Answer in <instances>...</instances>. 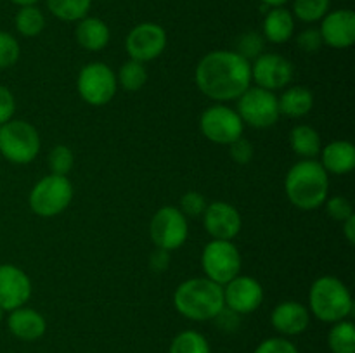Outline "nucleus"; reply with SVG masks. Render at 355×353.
<instances>
[{
  "mask_svg": "<svg viewBox=\"0 0 355 353\" xmlns=\"http://www.w3.org/2000/svg\"><path fill=\"white\" fill-rule=\"evenodd\" d=\"M16 113V99L7 87L0 85V127L12 120Z\"/></svg>",
  "mask_w": 355,
  "mask_h": 353,
  "instance_id": "39",
  "label": "nucleus"
},
{
  "mask_svg": "<svg viewBox=\"0 0 355 353\" xmlns=\"http://www.w3.org/2000/svg\"><path fill=\"white\" fill-rule=\"evenodd\" d=\"M168 260H170V251L156 248V251L153 253L149 265H151V269L155 270V272H165L166 266H168Z\"/></svg>",
  "mask_w": 355,
  "mask_h": 353,
  "instance_id": "40",
  "label": "nucleus"
},
{
  "mask_svg": "<svg viewBox=\"0 0 355 353\" xmlns=\"http://www.w3.org/2000/svg\"><path fill=\"white\" fill-rule=\"evenodd\" d=\"M238 111L243 123L253 128H269L277 123L281 113L277 96L260 87H250L241 97H238Z\"/></svg>",
  "mask_w": 355,
  "mask_h": 353,
  "instance_id": "9",
  "label": "nucleus"
},
{
  "mask_svg": "<svg viewBox=\"0 0 355 353\" xmlns=\"http://www.w3.org/2000/svg\"><path fill=\"white\" fill-rule=\"evenodd\" d=\"M324 206L326 213H328L335 221H340V224H343L347 218H350L354 215L352 203L343 196L329 197V199L324 201Z\"/></svg>",
  "mask_w": 355,
  "mask_h": 353,
  "instance_id": "35",
  "label": "nucleus"
},
{
  "mask_svg": "<svg viewBox=\"0 0 355 353\" xmlns=\"http://www.w3.org/2000/svg\"><path fill=\"white\" fill-rule=\"evenodd\" d=\"M194 82L208 99L236 100L252 87V62L236 51H211L198 62Z\"/></svg>",
  "mask_w": 355,
  "mask_h": 353,
  "instance_id": "1",
  "label": "nucleus"
},
{
  "mask_svg": "<svg viewBox=\"0 0 355 353\" xmlns=\"http://www.w3.org/2000/svg\"><path fill=\"white\" fill-rule=\"evenodd\" d=\"M343 235L350 244H355V213L343 221Z\"/></svg>",
  "mask_w": 355,
  "mask_h": 353,
  "instance_id": "41",
  "label": "nucleus"
},
{
  "mask_svg": "<svg viewBox=\"0 0 355 353\" xmlns=\"http://www.w3.org/2000/svg\"><path fill=\"white\" fill-rule=\"evenodd\" d=\"M224 291V307L238 315H248L255 311L263 301V287L255 277L241 275L229 280Z\"/></svg>",
  "mask_w": 355,
  "mask_h": 353,
  "instance_id": "14",
  "label": "nucleus"
},
{
  "mask_svg": "<svg viewBox=\"0 0 355 353\" xmlns=\"http://www.w3.org/2000/svg\"><path fill=\"white\" fill-rule=\"evenodd\" d=\"M263 45H266V40H263L262 35L257 33V31H246L245 35L238 38L236 52L252 62V59H257L262 54Z\"/></svg>",
  "mask_w": 355,
  "mask_h": 353,
  "instance_id": "32",
  "label": "nucleus"
},
{
  "mask_svg": "<svg viewBox=\"0 0 355 353\" xmlns=\"http://www.w3.org/2000/svg\"><path fill=\"white\" fill-rule=\"evenodd\" d=\"M297 45L307 54H315V52L321 51L322 37L319 33V28H307V30L300 31L297 35Z\"/></svg>",
  "mask_w": 355,
  "mask_h": 353,
  "instance_id": "36",
  "label": "nucleus"
},
{
  "mask_svg": "<svg viewBox=\"0 0 355 353\" xmlns=\"http://www.w3.org/2000/svg\"><path fill=\"white\" fill-rule=\"evenodd\" d=\"M203 225L211 239L232 241L241 232L243 218L238 208L232 206L227 201H214L207 204V210L203 213Z\"/></svg>",
  "mask_w": 355,
  "mask_h": 353,
  "instance_id": "15",
  "label": "nucleus"
},
{
  "mask_svg": "<svg viewBox=\"0 0 355 353\" xmlns=\"http://www.w3.org/2000/svg\"><path fill=\"white\" fill-rule=\"evenodd\" d=\"M279 113L288 118H304L314 107V93L307 87H290L277 97Z\"/></svg>",
  "mask_w": 355,
  "mask_h": 353,
  "instance_id": "23",
  "label": "nucleus"
},
{
  "mask_svg": "<svg viewBox=\"0 0 355 353\" xmlns=\"http://www.w3.org/2000/svg\"><path fill=\"white\" fill-rule=\"evenodd\" d=\"M31 298V280L23 269L3 263L0 265V308L6 311L24 307Z\"/></svg>",
  "mask_w": 355,
  "mask_h": 353,
  "instance_id": "16",
  "label": "nucleus"
},
{
  "mask_svg": "<svg viewBox=\"0 0 355 353\" xmlns=\"http://www.w3.org/2000/svg\"><path fill=\"white\" fill-rule=\"evenodd\" d=\"M73 201V183L68 176L47 175L38 180L31 189L28 203L31 211L42 218L61 215Z\"/></svg>",
  "mask_w": 355,
  "mask_h": 353,
  "instance_id": "6",
  "label": "nucleus"
},
{
  "mask_svg": "<svg viewBox=\"0 0 355 353\" xmlns=\"http://www.w3.org/2000/svg\"><path fill=\"white\" fill-rule=\"evenodd\" d=\"M173 307L189 320H215L225 308L224 291L220 284L207 277L187 279L180 282L173 293Z\"/></svg>",
  "mask_w": 355,
  "mask_h": 353,
  "instance_id": "3",
  "label": "nucleus"
},
{
  "mask_svg": "<svg viewBox=\"0 0 355 353\" xmlns=\"http://www.w3.org/2000/svg\"><path fill=\"white\" fill-rule=\"evenodd\" d=\"M295 35V17L286 7H270L266 10L262 23L263 40L270 44H286Z\"/></svg>",
  "mask_w": 355,
  "mask_h": 353,
  "instance_id": "20",
  "label": "nucleus"
},
{
  "mask_svg": "<svg viewBox=\"0 0 355 353\" xmlns=\"http://www.w3.org/2000/svg\"><path fill=\"white\" fill-rule=\"evenodd\" d=\"M293 76V62L281 54L262 52L252 62V82H255L257 87H260V89L276 92V90L290 85Z\"/></svg>",
  "mask_w": 355,
  "mask_h": 353,
  "instance_id": "13",
  "label": "nucleus"
},
{
  "mask_svg": "<svg viewBox=\"0 0 355 353\" xmlns=\"http://www.w3.org/2000/svg\"><path fill=\"white\" fill-rule=\"evenodd\" d=\"M12 3H16L17 7H24V6H37L38 0H10Z\"/></svg>",
  "mask_w": 355,
  "mask_h": 353,
  "instance_id": "43",
  "label": "nucleus"
},
{
  "mask_svg": "<svg viewBox=\"0 0 355 353\" xmlns=\"http://www.w3.org/2000/svg\"><path fill=\"white\" fill-rule=\"evenodd\" d=\"M3 314H6V310H2V308H0V322H2V318H3Z\"/></svg>",
  "mask_w": 355,
  "mask_h": 353,
  "instance_id": "44",
  "label": "nucleus"
},
{
  "mask_svg": "<svg viewBox=\"0 0 355 353\" xmlns=\"http://www.w3.org/2000/svg\"><path fill=\"white\" fill-rule=\"evenodd\" d=\"M47 165L51 168L52 175H62L66 176L71 172L73 165H75V154L71 149L64 144H59L49 152Z\"/></svg>",
  "mask_w": 355,
  "mask_h": 353,
  "instance_id": "31",
  "label": "nucleus"
},
{
  "mask_svg": "<svg viewBox=\"0 0 355 353\" xmlns=\"http://www.w3.org/2000/svg\"><path fill=\"white\" fill-rule=\"evenodd\" d=\"M166 31L156 23H141L128 31L125 51L128 57L139 62H149L159 57L166 48Z\"/></svg>",
  "mask_w": 355,
  "mask_h": 353,
  "instance_id": "12",
  "label": "nucleus"
},
{
  "mask_svg": "<svg viewBox=\"0 0 355 353\" xmlns=\"http://www.w3.org/2000/svg\"><path fill=\"white\" fill-rule=\"evenodd\" d=\"M7 327L17 339L35 341V339H40L45 334L47 322H45L44 315L40 311L28 307H19L16 310L9 311Z\"/></svg>",
  "mask_w": 355,
  "mask_h": 353,
  "instance_id": "19",
  "label": "nucleus"
},
{
  "mask_svg": "<svg viewBox=\"0 0 355 353\" xmlns=\"http://www.w3.org/2000/svg\"><path fill=\"white\" fill-rule=\"evenodd\" d=\"M322 44L331 48H349L355 44V12L350 9L329 10L321 19Z\"/></svg>",
  "mask_w": 355,
  "mask_h": 353,
  "instance_id": "17",
  "label": "nucleus"
},
{
  "mask_svg": "<svg viewBox=\"0 0 355 353\" xmlns=\"http://www.w3.org/2000/svg\"><path fill=\"white\" fill-rule=\"evenodd\" d=\"M253 353H298V350L286 338H269L260 343Z\"/></svg>",
  "mask_w": 355,
  "mask_h": 353,
  "instance_id": "38",
  "label": "nucleus"
},
{
  "mask_svg": "<svg viewBox=\"0 0 355 353\" xmlns=\"http://www.w3.org/2000/svg\"><path fill=\"white\" fill-rule=\"evenodd\" d=\"M321 166L333 175H347L355 168V145L349 141H333L321 149Z\"/></svg>",
  "mask_w": 355,
  "mask_h": 353,
  "instance_id": "21",
  "label": "nucleus"
},
{
  "mask_svg": "<svg viewBox=\"0 0 355 353\" xmlns=\"http://www.w3.org/2000/svg\"><path fill=\"white\" fill-rule=\"evenodd\" d=\"M229 156H231L232 161L238 163V165H248L253 159L252 142L246 141L245 137L236 138L234 142L229 144Z\"/></svg>",
  "mask_w": 355,
  "mask_h": 353,
  "instance_id": "37",
  "label": "nucleus"
},
{
  "mask_svg": "<svg viewBox=\"0 0 355 353\" xmlns=\"http://www.w3.org/2000/svg\"><path fill=\"white\" fill-rule=\"evenodd\" d=\"M354 310L350 289L335 275H322L312 282L309 291V311L321 322L345 320Z\"/></svg>",
  "mask_w": 355,
  "mask_h": 353,
  "instance_id": "4",
  "label": "nucleus"
},
{
  "mask_svg": "<svg viewBox=\"0 0 355 353\" xmlns=\"http://www.w3.org/2000/svg\"><path fill=\"white\" fill-rule=\"evenodd\" d=\"M76 44L89 52H99L106 48L111 40V31L106 21L101 17L85 16L76 23L75 28Z\"/></svg>",
  "mask_w": 355,
  "mask_h": 353,
  "instance_id": "22",
  "label": "nucleus"
},
{
  "mask_svg": "<svg viewBox=\"0 0 355 353\" xmlns=\"http://www.w3.org/2000/svg\"><path fill=\"white\" fill-rule=\"evenodd\" d=\"M47 7L54 17L66 23H78L92 7V0H47Z\"/></svg>",
  "mask_w": 355,
  "mask_h": 353,
  "instance_id": "26",
  "label": "nucleus"
},
{
  "mask_svg": "<svg viewBox=\"0 0 355 353\" xmlns=\"http://www.w3.org/2000/svg\"><path fill=\"white\" fill-rule=\"evenodd\" d=\"M116 80L118 85H121V89H125L127 92H137L148 82V69H146L144 62L128 59L118 71Z\"/></svg>",
  "mask_w": 355,
  "mask_h": 353,
  "instance_id": "27",
  "label": "nucleus"
},
{
  "mask_svg": "<svg viewBox=\"0 0 355 353\" xmlns=\"http://www.w3.org/2000/svg\"><path fill=\"white\" fill-rule=\"evenodd\" d=\"M168 353H210V345L201 332L182 331L173 338Z\"/></svg>",
  "mask_w": 355,
  "mask_h": 353,
  "instance_id": "30",
  "label": "nucleus"
},
{
  "mask_svg": "<svg viewBox=\"0 0 355 353\" xmlns=\"http://www.w3.org/2000/svg\"><path fill=\"white\" fill-rule=\"evenodd\" d=\"M328 345L333 353H355V327L352 322H335L328 336Z\"/></svg>",
  "mask_w": 355,
  "mask_h": 353,
  "instance_id": "28",
  "label": "nucleus"
},
{
  "mask_svg": "<svg viewBox=\"0 0 355 353\" xmlns=\"http://www.w3.org/2000/svg\"><path fill=\"white\" fill-rule=\"evenodd\" d=\"M200 130L214 144L229 145L236 138L243 137L245 123L239 118L238 111L225 104H214L203 111L200 118Z\"/></svg>",
  "mask_w": 355,
  "mask_h": 353,
  "instance_id": "10",
  "label": "nucleus"
},
{
  "mask_svg": "<svg viewBox=\"0 0 355 353\" xmlns=\"http://www.w3.org/2000/svg\"><path fill=\"white\" fill-rule=\"evenodd\" d=\"M149 235L158 249L173 251L184 246L189 237L187 218L175 206H162L151 218Z\"/></svg>",
  "mask_w": 355,
  "mask_h": 353,
  "instance_id": "11",
  "label": "nucleus"
},
{
  "mask_svg": "<svg viewBox=\"0 0 355 353\" xmlns=\"http://www.w3.org/2000/svg\"><path fill=\"white\" fill-rule=\"evenodd\" d=\"M260 2H262V6H266V7H283V6H286L288 2H290V0H260Z\"/></svg>",
  "mask_w": 355,
  "mask_h": 353,
  "instance_id": "42",
  "label": "nucleus"
},
{
  "mask_svg": "<svg viewBox=\"0 0 355 353\" xmlns=\"http://www.w3.org/2000/svg\"><path fill=\"white\" fill-rule=\"evenodd\" d=\"M201 266L207 279L225 286L241 273V253L232 241L211 239L201 253Z\"/></svg>",
  "mask_w": 355,
  "mask_h": 353,
  "instance_id": "7",
  "label": "nucleus"
},
{
  "mask_svg": "<svg viewBox=\"0 0 355 353\" xmlns=\"http://www.w3.org/2000/svg\"><path fill=\"white\" fill-rule=\"evenodd\" d=\"M207 199L203 194L196 192V190H187L182 197H180V213L189 220V218H200L203 217L205 210H207Z\"/></svg>",
  "mask_w": 355,
  "mask_h": 353,
  "instance_id": "34",
  "label": "nucleus"
},
{
  "mask_svg": "<svg viewBox=\"0 0 355 353\" xmlns=\"http://www.w3.org/2000/svg\"><path fill=\"white\" fill-rule=\"evenodd\" d=\"M76 90L80 97L90 106H106L116 96V73L106 62H89L80 69L78 78H76Z\"/></svg>",
  "mask_w": 355,
  "mask_h": 353,
  "instance_id": "8",
  "label": "nucleus"
},
{
  "mask_svg": "<svg viewBox=\"0 0 355 353\" xmlns=\"http://www.w3.org/2000/svg\"><path fill=\"white\" fill-rule=\"evenodd\" d=\"M270 324L284 336L302 334L311 324V311L298 301H283L270 314Z\"/></svg>",
  "mask_w": 355,
  "mask_h": 353,
  "instance_id": "18",
  "label": "nucleus"
},
{
  "mask_svg": "<svg viewBox=\"0 0 355 353\" xmlns=\"http://www.w3.org/2000/svg\"><path fill=\"white\" fill-rule=\"evenodd\" d=\"M40 135L31 123L10 120L0 127V154L12 165H28L40 152Z\"/></svg>",
  "mask_w": 355,
  "mask_h": 353,
  "instance_id": "5",
  "label": "nucleus"
},
{
  "mask_svg": "<svg viewBox=\"0 0 355 353\" xmlns=\"http://www.w3.org/2000/svg\"><path fill=\"white\" fill-rule=\"evenodd\" d=\"M19 42L7 31L0 30V69H7L19 61Z\"/></svg>",
  "mask_w": 355,
  "mask_h": 353,
  "instance_id": "33",
  "label": "nucleus"
},
{
  "mask_svg": "<svg viewBox=\"0 0 355 353\" xmlns=\"http://www.w3.org/2000/svg\"><path fill=\"white\" fill-rule=\"evenodd\" d=\"M290 145L302 159H315L321 152V135L311 125H297L290 132Z\"/></svg>",
  "mask_w": 355,
  "mask_h": 353,
  "instance_id": "24",
  "label": "nucleus"
},
{
  "mask_svg": "<svg viewBox=\"0 0 355 353\" xmlns=\"http://www.w3.org/2000/svg\"><path fill=\"white\" fill-rule=\"evenodd\" d=\"M331 9V0H293V14L295 19L302 23H318Z\"/></svg>",
  "mask_w": 355,
  "mask_h": 353,
  "instance_id": "29",
  "label": "nucleus"
},
{
  "mask_svg": "<svg viewBox=\"0 0 355 353\" xmlns=\"http://www.w3.org/2000/svg\"><path fill=\"white\" fill-rule=\"evenodd\" d=\"M284 190L290 203L298 210H318L328 199V172L315 159H300L288 170Z\"/></svg>",
  "mask_w": 355,
  "mask_h": 353,
  "instance_id": "2",
  "label": "nucleus"
},
{
  "mask_svg": "<svg viewBox=\"0 0 355 353\" xmlns=\"http://www.w3.org/2000/svg\"><path fill=\"white\" fill-rule=\"evenodd\" d=\"M14 26H16V31L21 37H38L45 28V16L37 6L19 7L16 17H14Z\"/></svg>",
  "mask_w": 355,
  "mask_h": 353,
  "instance_id": "25",
  "label": "nucleus"
}]
</instances>
